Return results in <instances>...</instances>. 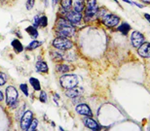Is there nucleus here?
<instances>
[{
	"mask_svg": "<svg viewBox=\"0 0 150 131\" xmlns=\"http://www.w3.org/2000/svg\"><path fill=\"white\" fill-rule=\"evenodd\" d=\"M55 32L57 36L70 38L74 36V34L76 33V28H75V25H73L69 20L62 16L58 18L56 22Z\"/></svg>",
	"mask_w": 150,
	"mask_h": 131,
	"instance_id": "f257e3e1",
	"label": "nucleus"
},
{
	"mask_svg": "<svg viewBox=\"0 0 150 131\" xmlns=\"http://www.w3.org/2000/svg\"><path fill=\"white\" fill-rule=\"evenodd\" d=\"M97 20H100L103 25H105L106 27L109 28L116 27L120 23V20H121L117 15L110 13L105 8L98 9L97 14Z\"/></svg>",
	"mask_w": 150,
	"mask_h": 131,
	"instance_id": "f03ea898",
	"label": "nucleus"
},
{
	"mask_svg": "<svg viewBox=\"0 0 150 131\" xmlns=\"http://www.w3.org/2000/svg\"><path fill=\"white\" fill-rule=\"evenodd\" d=\"M85 9H84V22L86 23L92 22L97 20V14L100 7H98L97 0H86Z\"/></svg>",
	"mask_w": 150,
	"mask_h": 131,
	"instance_id": "7ed1b4c3",
	"label": "nucleus"
},
{
	"mask_svg": "<svg viewBox=\"0 0 150 131\" xmlns=\"http://www.w3.org/2000/svg\"><path fill=\"white\" fill-rule=\"evenodd\" d=\"M59 83H61L62 88L69 89L77 87L79 80H78V77L75 74H65V75L59 78Z\"/></svg>",
	"mask_w": 150,
	"mask_h": 131,
	"instance_id": "20e7f679",
	"label": "nucleus"
},
{
	"mask_svg": "<svg viewBox=\"0 0 150 131\" xmlns=\"http://www.w3.org/2000/svg\"><path fill=\"white\" fill-rule=\"evenodd\" d=\"M52 46L59 50H69L73 48L74 44L72 41L68 39L67 37L58 36L53 41Z\"/></svg>",
	"mask_w": 150,
	"mask_h": 131,
	"instance_id": "39448f33",
	"label": "nucleus"
},
{
	"mask_svg": "<svg viewBox=\"0 0 150 131\" xmlns=\"http://www.w3.org/2000/svg\"><path fill=\"white\" fill-rule=\"evenodd\" d=\"M32 120H33V113H32L30 110H25V114L23 115L22 118L20 120V127H21V129L25 130V131L28 130Z\"/></svg>",
	"mask_w": 150,
	"mask_h": 131,
	"instance_id": "423d86ee",
	"label": "nucleus"
},
{
	"mask_svg": "<svg viewBox=\"0 0 150 131\" xmlns=\"http://www.w3.org/2000/svg\"><path fill=\"white\" fill-rule=\"evenodd\" d=\"M65 19L68 20L69 22L72 23L73 25H79L81 20L83 19V16H82V13L80 12H77L73 10V9H70V10L67 11V13L64 16Z\"/></svg>",
	"mask_w": 150,
	"mask_h": 131,
	"instance_id": "0eeeda50",
	"label": "nucleus"
},
{
	"mask_svg": "<svg viewBox=\"0 0 150 131\" xmlns=\"http://www.w3.org/2000/svg\"><path fill=\"white\" fill-rule=\"evenodd\" d=\"M5 97H6V104H7V106L11 105L12 103L17 101L18 97H19V94H18L16 88L13 87V85H9L5 90Z\"/></svg>",
	"mask_w": 150,
	"mask_h": 131,
	"instance_id": "6e6552de",
	"label": "nucleus"
},
{
	"mask_svg": "<svg viewBox=\"0 0 150 131\" xmlns=\"http://www.w3.org/2000/svg\"><path fill=\"white\" fill-rule=\"evenodd\" d=\"M144 42H145V38L143 36V34L140 33L139 31H134L131 34V43L134 48L137 49V48H139Z\"/></svg>",
	"mask_w": 150,
	"mask_h": 131,
	"instance_id": "1a4fd4ad",
	"label": "nucleus"
},
{
	"mask_svg": "<svg viewBox=\"0 0 150 131\" xmlns=\"http://www.w3.org/2000/svg\"><path fill=\"white\" fill-rule=\"evenodd\" d=\"M75 111H76L77 114L83 116V117H93V112L91 108L85 103L77 105L76 108H75Z\"/></svg>",
	"mask_w": 150,
	"mask_h": 131,
	"instance_id": "9d476101",
	"label": "nucleus"
},
{
	"mask_svg": "<svg viewBox=\"0 0 150 131\" xmlns=\"http://www.w3.org/2000/svg\"><path fill=\"white\" fill-rule=\"evenodd\" d=\"M83 123L85 124V126H87L89 129H91V130L98 131V130L101 129V126L94 120V118H92V117H85L84 118H83Z\"/></svg>",
	"mask_w": 150,
	"mask_h": 131,
	"instance_id": "9b49d317",
	"label": "nucleus"
},
{
	"mask_svg": "<svg viewBox=\"0 0 150 131\" xmlns=\"http://www.w3.org/2000/svg\"><path fill=\"white\" fill-rule=\"evenodd\" d=\"M83 92H84L83 88L75 87V88H69V89H65V96L68 97V98H71V99H73V98H75V97L82 96Z\"/></svg>",
	"mask_w": 150,
	"mask_h": 131,
	"instance_id": "f8f14e48",
	"label": "nucleus"
},
{
	"mask_svg": "<svg viewBox=\"0 0 150 131\" xmlns=\"http://www.w3.org/2000/svg\"><path fill=\"white\" fill-rule=\"evenodd\" d=\"M137 53L142 58H150V43L144 42L139 48H137Z\"/></svg>",
	"mask_w": 150,
	"mask_h": 131,
	"instance_id": "ddd939ff",
	"label": "nucleus"
},
{
	"mask_svg": "<svg viewBox=\"0 0 150 131\" xmlns=\"http://www.w3.org/2000/svg\"><path fill=\"white\" fill-rule=\"evenodd\" d=\"M35 70L38 73H48L49 67H48L47 62L44 60H37L35 63Z\"/></svg>",
	"mask_w": 150,
	"mask_h": 131,
	"instance_id": "4468645a",
	"label": "nucleus"
},
{
	"mask_svg": "<svg viewBox=\"0 0 150 131\" xmlns=\"http://www.w3.org/2000/svg\"><path fill=\"white\" fill-rule=\"evenodd\" d=\"M11 45L12 47H13L14 50L17 53H21L23 52V50H25V47L23 46V44L21 43V41L19 39H14L13 41L11 42Z\"/></svg>",
	"mask_w": 150,
	"mask_h": 131,
	"instance_id": "2eb2a0df",
	"label": "nucleus"
},
{
	"mask_svg": "<svg viewBox=\"0 0 150 131\" xmlns=\"http://www.w3.org/2000/svg\"><path fill=\"white\" fill-rule=\"evenodd\" d=\"M72 9L77 12L82 13L84 9H85V1H83V0H73Z\"/></svg>",
	"mask_w": 150,
	"mask_h": 131,
	"instance_id": "dca6fc26",
	"label": "nucleus"
},
{
	"mask_svg": "<svg viewBox=\"0 0 150 131\" xmlns=\"http://www.w3.org/2000/svg\"><path fill=\"white\" fill-rule=\"evenodd\" d=\"M117 30L119 32H121V33L124 35V36H127L129 31L131 30V25H129L128 22H122L121 25H118V27H117Z\"/></svg>",
	"mask_w": 150,
	"mask_h": 131,
	"instance_id": "f3484780",
	"label": "nucleus"
},
{
	"mask_svg": "<svg viewBox=\"0 0 150 131\" xmlns=\"http://www.w3.org/2000/svg\"><path fill=\"white\" fill-rule=\"evenodd\" d=\"M25 31L28 32V34L30 36L31 38H33V39H37L38 37V30L36 27H34L33 25H29L28 27L25 28Z\"/></svg>",
	"mask_w": 150,
	"mask_h": 131,
	"instance_id": "a211bd4d",
	"label": "nucleus"
},
{
	"mask_svg": "<svg viewBox=\"0 0 150 131\" xmlns=\"http://www.w3.org/2000/svg\"><path fill=\"white\" fill-rule=\"evenodd\" d=\"M42 44H43V42H41V41H38L37 39H34L33 41H31V42L25 47V50H33L35 49H37V48L41 47Z\"/></svg>",
	"mask_w": 150,
	"mask_h": 131,
	"instance_id": "6ab92c4d",
	"label": "nucleus"
},
{
	"mask_svg": "<svg viewBox=\"0 0 150 131\" xmlns=\"http://www.w3.org/2000/svg\"><path fill=\"white\" fill-rule=\"evenodd\" d=\"M29 84H30L31 87L33 88L34 90H36V91L41 90V84H40V82H39L38 79L33 78V77H30V78H29Z\"/></svg>",
	"mask_w": 150,
	"mask_h": 131,
	"instance_id": "aec40b11",
	"label": "nucleus"
},
{
	"mask_svg": "<svg viewBox=\"0 0 150 131\" xmlns=\"http://www.w3.org/2000/svg\"><path fill=\"white\" fill-rule=\"evenodd\" d=\"M56 70H57V72H59V73L65 74V73L69 72L70 67H69V65H68V64L62 63V64H58V65H57V66H56Z\"/></svg>",
	"mask_w": 150,
	"mask_h": 131,
	"instance_id": "412c9836",
	"label": "nucleus"
},
{
	"mask_svg": "<svg viewBox=\"0 0 150 131\" xmlns=\"http://www.w3.org/2000/svg\"><path fill=\"white\" fill-rule=\"evenodd\" d=\"M51 58H52L54 61L59 62V61L64 60V55L59 52H52L51 53Z\"/></svg>",
	"mask_w": 150,
	"mask_h": 131,
	"instance_id": "4be33fe9",
	"label": "nucleus"
},
{
	"mask_svg": "<svg viewBox=\"0 0 150 131\" xmlns=\"http://www.w3.org/2000/svg\"><path fill=\"white\" fill-rule=\"evenodd\" d=\"M73 0H61V7L64 10H70L72 9Z\"/></svg>",
	"mask_w": 150,
	"mask_h": 131,
	"instance_id": "5701e85b",
	"label": "nucleus"
},
{
	"mask_svg": "<svg viewBox=\"0 0 150 131\" xmlns=\"http://www.w3.org/2000/svg\"><path fill=\"white\" fill-rule=\"evenodd\" d=\"M25 104H23V105L21 107V109L18 110V112H17V114H16L17 120H21L22 117H23V115L25 114Z\"/></svg>",
	"mask_w": 150,
	"mask_h": 131,
	"instance_id": "b1692460",
	"label": "nucleus"
},
{
	"mask_svg": "<svg viewBox=\"0 0 150 131\" xmlns=\"http://www.w3.org/2000/svg\"><path fill=\"white\" fill-rule=\"evenodd\" d=\"M20 88L21 90L23 91V93L25 94V96L28 97L29 96V91H28V87L26 84H21L20 85Z\"/></svg>",
	"mask_w": 150,
	"mask_h": 131,
	"instance_id": "393cba45",
	"label": "nucleus"
},
{
	"mask_svg": "<svg viewBox=\"0 0 150 131\" xmlns=\"http://www.w3.org/2000/svg\"><path fill=\"white\" fill-rule=\"evenodd\" d=\"M39 101L41 103H47L48 102V95L45 91L42 90L40 92V95H39Z\"/></svg>",
	"mask_w": 150,
	"mask_h": 131,
	"instance_id": "a878e982",
	"label": "nucleus"
},
{
	"mask_svg": "<svg viewBox=\"0 0 150 131\" xmlns=\"http://www.w3.org/2000/svg\"><path fill=\"white\" fill-rule=\"evenodd\" d=\"M38 123H39V121H38L37 118H33V120H32V121H31L30 126H29L28 130H29V131L36 130V129H37V126H38Z\"/></svg>",
	"mask_w": 150,
	"mask_h": 131,
	"instance_id": "bb28decb",
	"label": "nucleus"
},
{
	"mask_svg": "<svg viewBox=\"0 0 150 131\" xmlns=\"http://www.w3.org/2000/svg\"><path fill=\"white\" fill-rule=\"evenodd\" d=\"M7 83V75L0 71V85H4Z\"/></svg>",
	"mask_w": 150,
	"mask_h": 131,
	"instance_id": "cd10ccee",
	"label": "nucleus"
},
{
	"mask_svg": "<svg viewBox=\"0 0 150 131\" xmlns=\"http://www.w3.org/2000/svg\"><path fill=\"white\" fill-rule=\"evenodd\" d=\"M48 25V18L46 16L40 17V26L41 27H47Z\"/></svg>",
	"mask_w": 150,
	"mask_h": 131,
	"instance_id": "c85d7f7f",
	"label": "nucleus"
},
{
	"mask_svg": "<svg viewBox=\"0 0 150 131\" xmlns=\"http://www.w3.org/2000/svg\"><path fill=\"white\" fill-rule=\"evenodd\" d=\"M32 25L34 26V27L38 28L39 26H40V17L39 16H35L33 18V22H32Z\"/></svg>",
	"mask_w": 150,
	"mask_h": 131,
	"instance_id": "c756f323",
	"label": "nucleus"
},
{
	"mask_svg": "<svg viewBox=\"0 0 150 131\" xmlns=\"http://www.w3.org/2000/svg\"><path fill=\"white\" fill-rule=\"evenodd\" d=\"M34 2H35V0H28V1H26V4H25L26 10H31L34 6Z\"/></svg>",
	"mask_w": 150,
	"mask_h": 131,
	"instance_id": "7c9ffc66",
	"label": "nucleus"
},
{
	"mask_svg": "<svg viewBox=\"0 0 150 131\" xmlns=\"http://www.w3.org/2000/svg\"><path fill=\"white\" fill-rule=\"evenodd\" d=\"M19 105H20V101H19V100H17V101H15L14 103H12L11 105H9V108L14 110V109H16Z\"/></svg>",
	"mask_w": 150,
	"mask_h": 131,
	"instance_id": "2f4dec72",
	"label": "nucleus"
},
{
	"mask_svg": "<svg viewBox=\"0 0 150 131\" xmlns=\"http://www.w3.org/2000/svg\"><path fill=\"white\" fill-rule=\"evenodd\" d=\"M144 18L146 19V20H148L149 23H150V15L147 14V13H145V14H144Z\"/></svg>",
	"mask_w": 150,
	"mask_h": 131,
	"instance_id": "473e14b6",
	"label": "nucleus"
},
{
	"mask_svg": "<svg viewBox=\"0 0 150 131\" xmlns=\"http://www.w3.org/2000/svg\"><path fill=\"white\" fill-rule=\"evenodd\" d=\"M123 2L127 3V4H130V5H134V2L133 1H130V0H122Z\"/></svg>",
	"mask_w": 150,
	"mask_h": 131,
	"instance_id": "72a5a7b5",
	"label": "nucleus"
},
{
	"mask_svg": "<svg viewBox=\"0 0 150 131\" xmlns=\"http://www.w3.org/2000/svg\"><path fill=\"white\" fill-rule=\"evenodd\" d=\"M134 5H136V6H137V7H139V8H143V5H142V4H140V3L134 2Z\"/></svg>",
	"mask_w": 150,
	"mask_h": 131,
	"instance_id": "f704fd0d",
	"label": "nucleus"
},
{
	"mask_svg": "<svg viewBox=\"0 0 150 131\" xmlns=\"http://www.w3.org/2000/svg\"><path fill=\"white\" fill-rule=\"evenodd\" d=\"M59 2V0H52V5L53 6H56Z\"/></svg>",
	"mask_w": 150,
	"mask_h": 131,
	"instance_id": "c9c22d12",
	"label": "nucleus"
},
{
	"mask_svg": "<svg viewBox=\"0 0 150 131\" xmlns=\"http://www.w3.org/2000/svg\"><path fill=\"white\" fill-rule=\"evenodd\" d=\"M3 99H4V95H3V92L0 90V102H1Z\"/></svg>",
	"mask_w": 150,
	"mask_h": 131,
	"instance_id": "e433bc0d",
	"label": "nucleus"
},
{
	"mask_svg": "<svg viewBox=\"0 0 150 131\" xmlns=\"http://www.w3.org/2000/svg\"><path fill=\"white\" fill-rule=\"evenodd\" d=\"M143 3H147V4H150V0H142Z\"/></svg>",
	"mask_w": 150,
	"mask_h": 131,
	"instance_id": "4c0bfd02",
	"label": "nucleus"
},
{
	"mask_svg": "<svg viewBox=\"0 0 150 131\" xmlns=\"http://www.w3.org/2000/svg\"><path fill=\"white\" fill-rule=\"evenodd\" d=\"M45 6H48V1H47V0H45Z\"/></svg>",
	"mask_w": 150,
	"mask_h": 131,
	"instance_id": "58836bf2",
	"label": "nucleus"
},
{
	"mask_svg": "<svg viewBox=\"0 0 150 131\" xmlns=\"http://www.w3.org/2000/svg\"><path fill=\"white\" fill-rule=\"evenodd\" d=\"M59 130H61V131H62V130H64V128H62V127H61V126H59Z\"/></svg>",
	"mask_w": 150,
	"mask_h": 131,
	"instance_id": "ea45409f",
	"label": "nucleus"
},
{
	"mask_svg": "<svg viewBox=\"0 0 150 131\" xmlns=\"http://www.w3.org/2000/svg\"><path fill=\"white\" fill-rule=\"evenodd\" d=\"M113 1H114V2H116V3H117V4H119V2H118V0H113Z\"/></svg>",
	"mask_w": 150,
	"mask_h": 131,
	"instance_id": "a19ab883",
	"label": "nucleus"
},
{
	"mask_svg": "<svg viewBox=\"0 0 150 131\" xmlns=\"http://www.w3.org/2000/svg\"><path fill=\"white\" fill-rule=\"evenodd\" d=\"M0 1H7V0H0Z\"/></svg>",
	"mask_w": 150,
	"mask_h": 131,
	"instance_id": "79ce46f5",
	"label": "nucleus"
},
{
	"mask_svg": "<svg viewBox=\"0 0 150 131\" xmlns=\"http://www.w3.org/2000/svg\"><path fill=\"white\" fill-rule=\"evenodd\" d=\"M83 1H86V0H83Z\"/></svg>",
	"mask_w": 150,
	"mask_h": 131,
	"instance_id": "37998d69",
	"label": "nucleus"
}]
</instances>
